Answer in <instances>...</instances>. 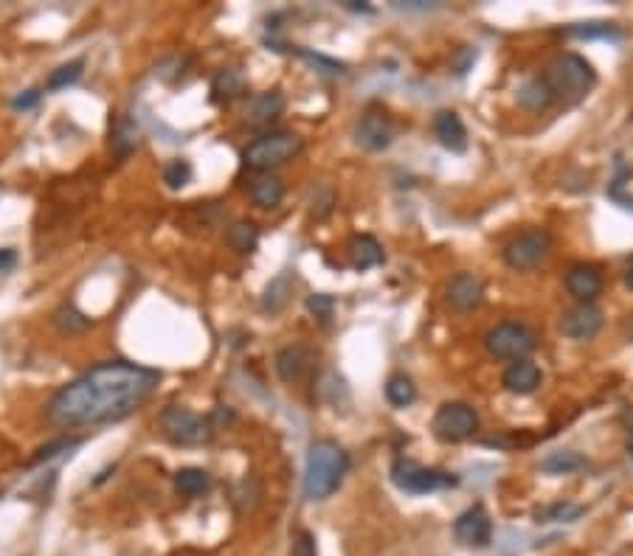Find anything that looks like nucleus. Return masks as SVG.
<instances>
[{
  "instance_id": "obj_1",
  "label": "nucleus",
  "mask_w": 633,
  "mask_h": 556,
  "mask_svg": "<svg viewBox=\"0 0 633 556\" xmlns=\"http://www.w3.org/2000/svg\"><path fill=\"white\" fill-rule=\"evenodd\" d=\"M158 371L136 362H101L51 396L46 416L57 427L119 421L138 411L158 388Z\"/></svg>"
},
{
  "instance_id": "obj_2",
  "label": "nucleus",
  "mask_w": 633,
  "mask_h": 556,
  "mask_svg": "<svg viewBox=\"0 0 633 556\" xmlns=\"http://www.w3.org/2000/svg\"><path fill=\"white\" fill-rule=\"evenodd\" d=\"M347 473H349V456L341 444L332 439L312 441L304 461V481H302L304 498L327 500L344 483Z\"/></svg>"
},
{
  "instance_id": "obj_3",
  "label": "nucleus",
  "mask_w": 633,
  "mask_h": 556,
  "mask_svg": "<svg viewBox=\"0 0 633 556\" xmlns=\"http://www.w3.org/2000/svg\"><path fill=\"white\" fill-rule=\"evenodd\" d=\"M546 84L555 99L563 104H577L583 101L597 84V74L580 54H560L546 71Z\"/></svg>"
},
{
  "instance_id": "obj_4",
  "label": "nucleus",
  "mask_w": 633,
  "mask_h": 556,
  "mask_svg": "<svg viewBox=\"0 0 633 556\" xmlns=\"http://www.w3.org/2000/svg\"><path fill=\"white\" fill-rule=\"evenodd\" d=\"M304 149V141L287 133V130H277V133H265L253 143L245 146L242 161L253 169V172H270L273 166H282L287 161H293Z\"/></svg>"
},
{
  "instance_id": "obj_5",
  "label": "nucleus",
  "mask_w": 633,
  "mask_h": 556,
  "mask_svg": "<svg viewBox=\"0 0 633 556\" xmlns=\"http://www.w3.org/2000/svg\"><path fill=\"white\" fill-rule=\"evenodd\" d=\"M484 346L498 360H526V354L535 349V332L518 320H504L484 334Z\"/></svg>"
},
{
  "instance_id": "obj_6",
  "label": "nucleus",
  "mask_w": 633,
  "mask_h": 556,
  "mask_svg": "<svg viewBox=\"0 0 633 556\" xmlns=\"http://www.w3.org/2000/svg\"><path fill=\"white\" fill-rule=\"evenodd\" d=\"M161 430L178 447H198V444L208 441L211 424H208V419L198 416L195 411L180 408V404H169V408H163V413H161Z\"/></svg>"
},
{
  "instance_id": "obj_7",
  "label": "nucleus",
  "mask_w": 633,
  "mask_h": 556,
  "mask_svg": "<svg viewBox=\"0 0 633 556\" xmlns=\"http://www.w3.org/2000/svg\"><path fill=\"white\" fill-rule=\"evenodd\" d=\"M391 481H394L397 489L409 491V495H431V491H439V489H448V486L459 483L456 475L439 473V469H428V466H419V464L406 461V458H397L391 464Z\"/></svg>"
},
{
  "instance_id": "obj_8",
  "label": "nucleus",
  "mask_w": 633,
  "mask_h": 556,
  "mask_svg": "<svg viewBox=\"0 0 633 556\" xmlns=\"http://www.w3.org/2000/svg\"><path fill=\"white\" fill-rule=\"evenodd\" d=\"M479 430V416L470 404L464 402H445L434 416V433L436 439L459 444L464 439H470Z\"/></svg>"
},
{
  "instance_id": "obj_9",
  "label": "nucleus",
  "mask_w": 633,
  "mask_h": 556,
  "mask_svg": "<svg viewBox=\"0 0 633 556\" xmlns=\"http://www.w3.org/2000/svg\"><path fill=\"white\" fill-rule=\"evenodd\" d=\"M394 141V124L391 116L383 110V107H366L364 116L355 124V143L366 149V152H380Z\"/></svg>"
},
{
  "instance_id": "obj_10",
  "label": "nucleus",
  "mask_w": 633,
  "mask_h": 556,
  "mask_svg": "<svg viewBox=\"0 0 633 556\" xmlns=\"http://www.w3.org/2000/svg\"><path fill=\"white\" fill-rule=\"evenodd\" d=\"M549 245H552V242H549V233H543V230H523V233H518L515 239L506 242L504 262L510 265L513 270H532V267H538L546 259Z\"/></svg>"
},
{
  "instance_id": "obj_11",
  "label": "nucleus",
  "mask_w": 633,
  "mask_h": 556,
  "mask_svg": "<svg viewBox=\"0 0 633 556\" xmlns=\"http://www.w3.org/2000/svg\"><path fill=\"white\" fill-rule=\"evenodd\" d=\"M453 537L468 548H488L493 540V523L481 503L464 508L453 523Z\"/></svg>"
},
{
  "instance_id": "obj_12",
  "label": "nucleus",
  "mask_w": 633,
  "mask_h": 556,
  "mask_svg": "<svg viewBox=\"0 0 633 556\" xmlns=\"http://www.w3.org/2000/svg\"><path fill=\"white\" fill-rule=\"evenodd\" d=\"M602 329V312L594 304H577L560 317V332L568 340H591Z\"/></svg>"
},
{
  "instance_id": "obj_13",
  "label": "nucleus",
  "mask_w": 633,
  "mask_h": 556,
  "mask_svg": "<svg viewBox=\"0 0 633 556\" xmlns=\"http://www.w3.org/2000/svg\"><path fill=\"white\" fill-rule=\"evenodd\" d=\"M315 360H319V354L307 346H285L277 354V374L285 382H299L315 369Z\"/></svg>"
},
{
  "instance_id": "obj_14",
  "label": "nucleus",
  "mask_w": 633,
  "mask_h": 556,
  "mask_svg": "<svg viewBox=\"0 0 633 556\" xmlns=\"http://www.w3.org/2000/svg\"><path fill=\"white\" fill-rule=\"evenodd\" d=\"M484 298V284L481 278L473 273H456L448 284V304L459 312H470L481 304Z\"/></svg>"
},
{
  "instance_id": "obj_15",
  "label": "nucleus",
  "mask_w": 633,
  "mask_h": 556,
  "mask_svg": "<svg viewBox=\"0 0 633 556\" xmlns=\"http://www.w3.org/2000/svg\"><path fill=\"white\" fill-rule=\"evenodd\" d=\"M566 290L572 292L580 304H591L602 290V275L594 265H577L566 273Z\"/></svg>"
},
{
  "instance_id": "obj_16",
  "label": "nucleus",
  "mask_w": 633,
  "mask_h": 556,
  "mask_svg": "<svg viewBox=\"0 0 633 556\" xmlns=\"http://www.w3.org/2000/svg\"><path fill=\"white\" fill-rule=\"evenodd\" d=\"M434 135L451 152H464L468 149V130H464L459 113L453 110H439L434 116Z\"/></svg>"
},
{
  "instance_id": "obj_17",
  "label": "nucleus",
  "mask_w": 633,
  "mask_h": 556,
  "mask_svg": "<svg viewBox=\"0 0 633 556\" xmlns=\"http://www.w3.org/2000/svg\"><path fill=\"white\" fill-rule=\"evenodd\" d=\"M282 113H285V96H282V91L257 93L248 101V107H245V118L253 126H268L270 121H277Z\"/></svg>"
},
{
  "instance_id": "obj_18",
  "label": "nucleus",
  "mask_w": 633,
  "mask_h": 556,
  "mask_svg": "<svg viewBox=\"0 0 633 556\" xmlns=\"http://www.w3.org/2000/svg\"><path fill=\"white\" fill-rule=\"evenodd\" d=\"M538 385H541V369L530 360H515L504 371V388L510 394L526 396V394L538 391Z\"/></svg>"
},
{
  "instance_id": "obj_19",
  "label": "nucleus",
  "mask_w": 633,
  "mask_h": 556,
  "mask_svg": "<svg viewBox=\"0 0 633 556\" xmlns=\"http://www.w3.org/2000/svg\"><path fill=\"white\" fill-rule=\"evenodd\" d=\"M248 195L259 208H277L285 200V183L273 172H257L248 183Z\"/></svg>"
},
{
  "instance_id": "obj_20",
  "label": "nucleus",
  "mask_w": 633,
  "mask_h": 556,
  "mask_svg": "<svg viewBox=\"0 0 633 556\" xmlns=\"http://www.w3.org/2000/svg\"><path fill=\"white\" fill-rule=\"evenodd\" d=\"M349 262L355 270H369L383 262V248L369 233H357L349 239Z\"/></svg>"
},
{
  "instance_id": "obj_21",
  "label": "nucleus",
  "mask_w": 633,
  "mask_h": 556,
  "mask_svg": "<svg viewBox=\"0 0 633 556\" xmlns=\"http://www.w3.org/2000/svg\"><path fill=\"white\" fill-rule=\"evenodd\" d=\"M138 124L130 116H116L113 126H110V146L119 158H127L138 146Z\"/></svg>"
},
{
  "instance_id": "obj_22",
  "label": "nucleus",
  "mask_w": 633,
  "mask_h": 556,
  "mask_svg": "<svg viewBox=\"0 0 633 556\" xmlns=\"http://www.w3.org/2000/svg\"><path fill=\"white\" fill-rule=\"evenodd\" d=\"M552 101H555V96H552V91H549V84H546L543 76L530 79V82H526L523 88L518 91V104L523 107V110L541 113V110H546V107L552 104Z\"/></svg>"
},
{
  "instance_id": "obj_23",
  "label": "nucleus",
  "mask_w": 633,
  "mask_h": 556,
  "mask_svg": "<svg viewBox=\"0 0 633 556\" xmlns=\"http://www.w3.org/2000/svg\"><path fill=\"white\" fill-rule=\"evenodd\" d=\"M585 466V458L575 450H555L541 461V469L549 475H572Z\"/></svg>"
},
{
  "instance_id": "obj_24",
  "label": "nucleus",
  "mask_w": 633,
  "mask_h": 556,
  "mask_svg": "<svg viewBox=\"0 0 633 556\" xmlns=\"http://www.w3.org/2000/svg\"><path fill=\"white\" fill-rule=\"evenodd\" d=\"M208 486H211V478L206 469L186 466V469H178L175 473V489L186 498H200L203 491H208Z\"/></svg>"
},
{
  "instance_id": "obj_25",
  "label": "nucleus",
  "mask_w": 633,
  "mask_h": 556,
  "mask_svg": "<svg viewBox=\"0 0 633 556\" xmlns=\"http://www.w3.org/2000/svg\"><path fill=\"white\" fill-rule=\"evenodd\" d=\"M245 91V79L237 68H225L215 76L211 82V93H215V101H231L237 99Z\"/></svg>"
},
{
  "instance_id": "obj_26",
  "label": "nucleus",
  "mask_w": 633,
  "mask_h": 556,
  "mask_svg": "<svg viewBox=\"0 0 633 556\" xmlns=\"http://www.w3.org/2000/svg\"><path fill=\"white\" fill-rule=\"evenodd\" d=\"M225 242L237 253H253V248L259 242V228L248 220H240L225 230Z\"/></svg>"
},
{
  "instance_id": "obj_27",
  "label": "nucleus",
  "mask_w": 633,
  "mask_h": 556,
  "mask_svg": "<svg viewBox=\"0 0 633 556\" xmlns=\"http://www.w3.org/2000/svg\"><path fill=\"white\" fill-rule=\"evenodd\" d=\"M290 290H293V273H279V275L268 284V290H265V295H262V309H265V312H279V309L287 304Z\"/></svg>"
},
{
  "instance_id": "obj_28",
  "label": "nucleus",
  "mask_w": 633,
  "mask_h": 556,
  "mask_svg": "<svg viewBox=\"0 0 633 556\" xmlns=\"http://www.w3.org/2000/svg\"><path fill=\"white\" fill-rule=\"evenodd\" d=\"M386 399L394 404V408H409V404H414L417 388H414L411 377H406V374H391L389 382H386Z\"/></svg>"
},
{
  "instance_id": "obj_29",
  "label": "nucleus",
  "mask_w": 633,
  "mask_h": 556,
  "mask_svg": "<svg viewBox=\"0 0 633 556\" xmlns=\"http://www.w3.org/2000/svg\"><path fill=\"white\" fill-rule=\"evenodd\" d=\"M54 326L62 332V334H79L84 329H91V317L82 315L74 304H62L57 312H54Z\"/></svg>"
},
{
  "instance_id": "obj_30",
  "label": "nucleus",
  "mask_w": 633,
  "mask_h": 556,
  "mask_svg": "<svg viewBox=\"0 0 633 556\" xmlns=\"http://www.w3.org/2000/svg\"><path fill=\"white\" fill-rule=\"evenodd\" d=\"M566 34L577 39H617L620 29L614 23H577V26H568Z\"/></svg>"
},
{
  "instance_id": "obj_31",
  "label": "nucleus",
  "mask_w": 633,
  "mask_h": 556,
  "mask_svg": "<svg viewBox=\"0 0 633 556\" xmlns=\"http://www.w3.org/2000/svg\"><path fill=\"white\" fill-rule=\"evenodd\" d=\"M583 506L577 503H555V506H549L543 511H538V520L541 523H575L583 517Z\"/></svg>"
},
{
  "instance_id": "obj_32",
  "label": "nucleus",
  "mask_w": 633,
  "mask_h": 556,
  "mask_svg": "<svg viewBox=\"0 0 633 556\" xmlns=\"http://www.w3.org/2000/svg\"><path fill=\"white\" fill-rule=\"evenodd\" d=\"M79 444H82V439H68V436L54 439V441H48V444H42L40 450H37V456H34L29 464L34 466V464H42V461H51V458L62 456V453H71V450H76Z\"/></svg>"
},
{
  "instance_id": "obj_33",
  "label": "nucleus",
  "mask_w": 633,
  "mask_h": 556,
  "mask_svg": "<svg viewBox=\"0 0 633 556\" xmlns=\"http://www.w3.org/2000/svg\"><path fill=\"white\" fill-rule=\"evenodd\" d=\"M82 68H84L82 59H74V62H68V65H59V68L48 76V91H62V88H68V84L79 82Z\"/></svg>"
},
{
  "instance_id": "obj_34",
  "label": "nucleus",
  "mask_w": 633,
  "mask_h": 556,
  "mask_svg": "<svg viewBox=\"0 0 633 556\" xmlns=\"http://www.w3.org/2000/svg\"><path fill=\"white\" fill-rule=\"evenodd\" d=\"M189 180H192V166H189L186 161H172V163H166L163 169V183L169 188H183Z\"/></svg>"
},
{
  "instance_id": "obj_35",
  "label": "nucleus",
  "mask_w": 633,
  "mask_h": 556,
  "mask_svg": "<svg viewBox=\"0 0 633 556\" xmlns=\"http://www.w3.org/2000/svg\"><path fill=\"white\" fill-rule=\"evenodd\" d=\"M307 309H310L315 317L327 320V317L332 315V309H335V298H332V295H324V292H315V295L307 298Z\"/></svg>"
},
{
  "instance_id": "obj_36",
  "label": "nucleus",
  "mask_w": 633,
  "mask_h": 556,
  "mask_svg": "<svg viewBox=\"0 0 633 556\" xmlns=\"http://www.w3.org/2000/svg\"><path fill=\"white\" fill-rule=\"evenodd\" d=\"M476 56H479V51H476L473 46H462V48H459V54L453 56V74H456V76H464V74H468V71L476 65Z\"/></svg>"
},
{
  "instance_id": "obj_37",
  "label": "nucleus",
  "mask_w": 633,
  "mask_h": 556,
  "mask_svg": "<svg viewBox=\"0 0 633 556\" xmlns=\"http://www.w3.org/2000/svg\"><path fill=\"white\" fill-rule=\"evenodd\" d=\"M290 556H319V548H315V537H312L310 531H299V537L293 540Z\"/></svg>"
},
{
  "instance_id": "obj_38",
  "label": "nucleus",
  "mask_w": 633,
  "mask_h": 556,
  "mask_svg": "<svg viewBox=\"0 0 633 556\" xmlns=\"http://www.w3.org/2000/svg\"><path fill=\"white\" fill-rule=\"evenodd\" d=\"M40 91H26V93H20V96H14V101H12V107L14 110H31V107H37L40 104Z\"/></svg>"
},
{
  "instance_id": "obj_39",
  "label": "nucleus",
  "mask_w": 633,
  "mask_h": 556,
  "mask_svg": "<svg viewBox=\"0 0 633 556\" xmlns=\"http://www.w3.org/2000/svg\"><path fill=\"white\" fill-rule=\"evenodd\" d=\"M231 421H234V413L225 411V404H220V408L211 413V419H208L211 427H223V424H231Z\"/></svg>"
},
{
  "instance_id": "obj_40",
  "label": "nucleus",
  "mask_w": 633,
  "mask_h": 556,
  "mask_svg": "<svg viewBox=\"0 0 633 556\" xmlns=\"http://www.w3.org/2000/svg\"><path fill=\"white\" fill-rule=\"evenodd\" d=\"M17 265V253L12 248H0V273H6Z\"/></svg>"
},
{
  "instance_id": "obj_41",
  "label": "nucleus",
  "mask_w": 633,
  "mask_h": 556,
  "mask_svg": "<svg viewBox=\"0 0 633 556\" xmlns=\"http://www.w3.org/2000/svg\"><path fill=\"white\" fill-rule=\"evenodd\" d=\"M628 450H630V456H633V427L628 430Z\"/></svg>"
},
{
  "instance_id": "obj_42",
  "label": "nucleus",
  "mask_w": 633,
  "mask_h": 556,
  "mask_svg": "<svg viewBox=\"0 0 633 556\" xmlns=\"http://www.w3.org/2000/svg\"><path fill=\"white\" fill-rule=\"evenodd\" d=\"M625 278H628V287L633 290V265H630V270H628V275H625Z\"/></svg>"
}]
</instances>
